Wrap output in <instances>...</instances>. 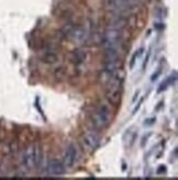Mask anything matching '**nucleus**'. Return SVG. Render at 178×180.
Returning a JSON list of instances; mask_svg holds the SVG:
<instances>
[{"mask_svg": "<svg viewBox=\"0 0 178 180\" xmlns=\"http://www.w3.org/2000/svg\"><path fill=\"white\" fill-rule=\"evenodd\" d=\"M155 122H156V118H155V117H152V118H147V120H145V124H144V125H145V126H151V125H153Z\"/></svg>", "mask_w": 178, "mask_h": 180, "instance_id": "4468645a", "label": "nucleus"}, {"mask_svg": "<svg viewBox=\"0 0 178 180\" xmlns=\"http://www.w3.org/2000/svg\"><path fill=\"white\" fill-rule=\"evenodd\" d=\"M161 168L157 170V174H161V172H165L166 171V168H165V166H159Z\"/></svg>", "mask_w": 178, "mask_h": 180, "instance_id": "a211bd4d", "label": "nucleus"}, {"mask_svg": "<svg viewBox=\"0 0 178 180\" xmlns=\"http://www.w3.org/2000/svg\"><path fill=\"white\" fill-rule=\"evenodd\" d=\"M65 172V166L57 159H51L46 165V174L51 177H58Z\"/></svg>", "mask_w": 178, "mask_h": 180, "instance_id": "423d86ee", "label": "nucleus"}, {"mask_svg": "<svg viewBox=\"0 0 178 180\" xmlns=\"http://www.w3.org/2000/svg\"><path fill=\"white\" fill-rule=\"evenodd\" d=\"M161 73H162V71L158 70L157 72H156V74H154L153 76H152V81H153V82H154V81H155V80H157V77H158V76H159V75H161Z\"/></svg>", "mask_w": 178, "mask_h": 180, "instance_id": "f3484780", "label": "nucleus"}, {"mask_svg": "<svg viewBox=\"0 0 178 180\" xmlns=\"http://www.w3.org/2000/svg\"><path fill=\"white\" fill-rule=\"evenodd\" d=\"M149 55H151V52H148L147 53V56L145 58V60H144V63H143V66H142V69H145V66H146V64H147V62H148V59H149Z\"/></svg>", "mask_w": 178, "mask_h": 180, "instance_id": "dca6fc26", "label": "nucleus"}, {"mask_svg": "<svg viewBox=\"0 0 178 180\" xmlns=\"http://www.w3.org/2000/svg\"><path fill=\"white\" fill-rule=\"evenodd\" d=\"M112 120V112L111 108L106 104H101L97 107L91 115V124L97 129H104L107 128Z\"/></svg>", "mask_w": 178, "mask_h": 180, "instance_id": "7ed1b4c3", "label": "nucleus"}, {"mask_svg": "<svg viewBox=\"0 0 178 180\" xmlns=\"http://www.w3.org/2000/svg\"><path fill=\"white\" fill-rule=\"evenodd\" d=\"M79 159V150L75 144H69L64 153L63 164L65 168H73Z\"/></svg>", "mask_w": 178, "mask_h": 180, "instance_id": "20e7f679", "label": "nucleus"}, {"mask_svg": "<svg viewBox=\"0 0 178 180\" xmlns=\"http://www.w3.org/2000/svg\"><path fill=\"white\" fill-rule=\"evenodd\" d=\"M70 61L75 63L76 65H83L85 64V62L88 59V53L86 50L83 49H77V50L73 51L70 55H69Z\"/></svg>", "mask_w": 178, "mask_h": 180, "instance_id": "1a4fd4ad", "label": "nucleus"}, {"mask_svg": "<svg viewBox=\"0 0 178 180\" xmlns=\"http://www.w3.org/2000/svg\"><path fill=\"white\" fill-rule=\"evenodd\" d=\"M112 75H113V72H111V71L109 70H101L100 72V74H99V81H100V83H102V84H108L110 80H111V77H112Z\"/></svg>", "mask_w": 178, "mask_h": 180, "instance_id": "9b49d317", "label": "nucleus"}, {"mask_svg": "<svg viewBox=\"0 0 178 180\" xmlns=\"http://www.w3.org/2000/svg\"><path fill=\"white\" fill-rule=\"evenodd\" d=\"M143 101H144V98H143V97H142V98L140 100V102H138V105L135 106V108H134V110H133V114H135V113H136V112H138V110H140V107H141V104L143 103Z\"/></svg>", "mask_w": 178, "mask_h": 180, "instance_id": "2eb2a0df", "label": "nucleus"}, {"mask_svg": "<svg viewBox=\"0 0 178 180\" xmlns=\"http://www.w3.org/2000/svg\"><path fill=\"white\" fill-rule=\"evenodd\" d=\"M65 75H66V70H65L63 66H59L57 69H55V71H54L55 79H57V80H63L65 77Z\"/></svg>", "mask_w": 178, "mask_h": 180, "instance_id": "f8f14e48", "label": "nucleus"}, {"mask_svg": "<svg viewBox=\"0 0 178 180\" xmlns=\"http://www.w3.org/2000/svg\"><path fill=\"white\" fill-rule=\"evenodd\" d=\"M41 157H42V149L39 144L28 146L21 155L22 168L28 171L35 169L41 161Z\"/></svg>", "mask_w": 178, "mask_h": 180, "instance_id": "f257e3e1", "label": "nucleus"}, {"mask_svg": "<svg viewBox=\"0 0 178 180\" xmlns=\"http://www.w3.org/2000/svg\"><path fill=\"white\" fill-rule=\"evenodd\" d=\"M41 60L43 63H46V64H55L57 61L59 60L58 55L54 53V52H46L42 58H41Z\"/></svg>", "mask_w": 178, "mask_h": 180, "instance_id": "9d476101", "label": "nucleus"}, {"mask_svg": "<svg viewBox=\"0 0 178 180\" xmlns=\"http://www.w3.org/2000/svg\"><path fill=\"white\" fill-rule=\"evenodd\" d=\"M122 86H115V85H109L107 91V100L112 105H118L122 98Z\"/></svg>", "mask_w": 178, "mask_h": 180, "instance_id": "6e6552de", "label": "nucleus"}, {"mask_svg": "<svg viewBox=\"0 0 178 180\" xmlns=\"http://www.w3.org/2000/svg\"><path fill=\"white\" fill-rule=\"evenodd\" d=\"M123 42L122 30L118 29H108L101 37V44L104 50H121V45Z\"/></svg>", "mask_w": 178, "mask_h": 180, "instance_id": "f03ea898", "label": "nucleus"}, {"mask_svg": "<svg viewBox=\"0 0 178 180\" xmlns=\"http://www.w3.org/2000/svg\"><path fill=\"white\" fill-rule=\"evenodd\" d=\"M100 144V135L95 129H89L83 135V145L89 151H94Z\"/></svg>", "mask_w": 178, "mask_h": 180, "instance_id": "39448f33", "label": "nucleus"}, {"mask_svg": "<svg viewBox=\"0 0 178 180\" xmlns=\"http://www.w3.org/2000/svg\"><path fill=\"white\" fill-rule=\"evenodd\" d=\"M143 52H144V48H141L140 50H138L133 54L132 59H131V64H130V68H131V69H133L134 68V64H135V62H136V59H138L141 55L143 54Z\"/></svg>", "mask_w": 178, "mask_h": 180, "instance_id": "ddd939ff", "label": "nucleus"}, {"mask_svg": "<svg viewBox=\"0 0 178 180\" xmlns=\"http://www.w3.org/2000/svg\"><path fill=\"white\" fill-rule=\"evenodd\" d=\"M89 37V31L87 28L84 27H74L73 30L70 31V33L68 34V38L70 40H73L74 42L77 43H81L88 39Z\"/></svg>", "mask_w": 178, "mask_h": 180, "instance_id": "0eeeda50", "label": "nucleus"}]
</instances>
